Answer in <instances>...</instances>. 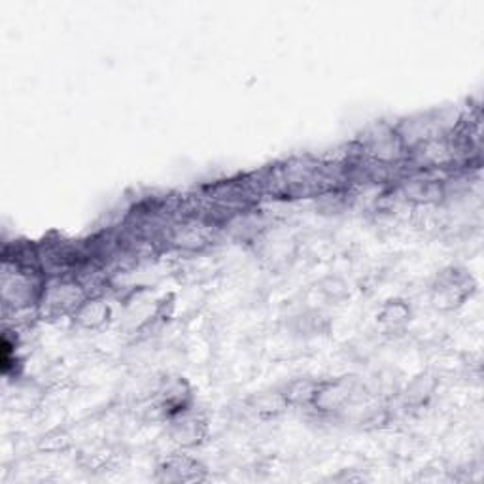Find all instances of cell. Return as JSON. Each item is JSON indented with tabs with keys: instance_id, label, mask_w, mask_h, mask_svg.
I'll list each match as a JSON object with an SVG mask.
<instances>
[{
	"instance_id": "6da1fadb",
	"label": "cell",
	"mask_w": 484,
	"mask_h": 484,
	"mask_svg": "<svg viewBox=\"0 0 484 484\" xmlns=\"http://www.w3.org/2000/svg\"><path fill=\"white\" fill-rule=\"evenodd\" d=\"M477 290L475 278L469 275L468 270L451 267V269L443 270L434 284L431 295H434V303L443 310H454L462 307L468 299Z\"/></svg>"
},
{
	"instance_id": "7a4b0ae2",
	"label": "cell",
	"mask_w": 484,
	"mask_h": 484,
	"mask_svg": "<svg viewBox=\"0 0 484 484\" xmlns=\"http://www.w3.org/2000/svg\"><path fill=\"white\" fill-rule=\"evenodd\" d=\"M74 314L78 318V321L85 327H97L101 326L102 321L106 320L108 307L101 301H85L74 310Z\"/></svg>"
},
{
	"instance_id": "3957f363",
	"label": "cell",
	"mask_w": 484,
	"mask_h": 484,
	"mask_svg": "<svg viewBox=\"0 0 484 484\" xmlns=\"http://www.w3.org/2000/svg\"><path fill=\"white\" fill-rule=\"evenodd\" d=\"M199 428H201V422H199L197 418L182 417L176 422V441H180L184 445H192V443L199 441Z\"/></svg>"
},
{
	"instance_id": "277c9868",
	"label": "cell",
	"mask_w": 484,
	"mask_h": 484,
	"mask_svg": "<svg viewBox=\"0 0 484 484\" xmlns=\"http://www.w3.org/2000/svg\"><path fill=\"white\" fill-rule=\"evenodd\" d=\"M407 318H409V310H407L405 304H401L400 301H395L394 304H388V307L384 309L383 314H380V320L386 321V324H394V326L403 324Z\"/></svg>"
}]
</instances>
